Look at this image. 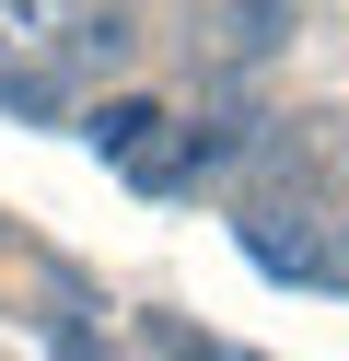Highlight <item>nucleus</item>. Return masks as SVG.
Returning a JSON list of instances; mask_svg holds the SVG:
<instances>
[{
	"instance_id": "f03ea898",
	"label": "nucleus",
	"mask_w": 349,
	"mask_h": 361,
	"mask_svg": "<svg viewBox=\"0 0 349 361\" xmlns=\"http://www.w3.org/2000/svg\"><path fill=\"white\" fill-rule=\"evenodd\" d=\"M221 24L245 59H268V47H291V0H221Z\"/></svg>"
},
{
	"instance_id": "f257e3e1",
	"label": "nucleus",
	"mask_w": 349,
	"mask_h": 361,
	"mask_svg": "<svg viewBox=\"0 0 349 361\" xmlns=\"http://www.w3.org/2000/svg\"><path fill=\"white\" fill-rule=\"evenodd\" d=\"M93 0H0V59H47L70 47V24H82Z\"/></svg>"
},
{
	"instance_id": "7ed1b4c3",
	"label": "nucleus",
	"mask_w": 349,
	"mask_h": 361,
	"mask_svg": "<svg viewBox=\"0 0 349 361\" xmlns=\"http://www.w3.org/2000/svg\"><path fill=\"white\" fill-rule=\"evenodd\" d=\"M152 128H163V105H152V94H116V105H93V152H140Z\"/></svg>"
}]
</instances>
